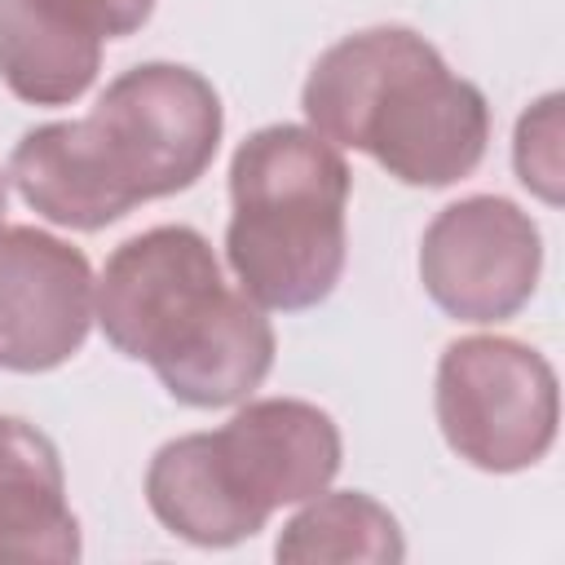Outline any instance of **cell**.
I'll return each mask as SVG.
<instances>
[{
  "instance_id": "6da1fadb",
  "label": "cell",
  "mask_w": 565,
  "mask_h": 565,
  "mask_svg": "<svg viewBox=\"0 0 565 565\" xmlns=\"http://www.w3.org/2000/svg\"><path fill=\"white\" fill-rule=\"evenodd\" d=\"M216 88L177 62H141L106 84L84 119H53L9 154V181L53 225L106 230L146 199L190 190L221 146Z\"/></svg>"
},
{
  "instance_id": "7a4b0ae2",
  "label": "cell",
  "mask_w": 565,
  "mask_h": 565,
  "mask_svg": "<svg viewBox=\"0 0 565 565\" xmlns=\"http://www.w3.org/2000/svg\"><path fill=\"white\" fill-rule=\"evenodd\" d=\"M93 318L115 353L146 362L194 411L247 402L274 366L265 309L225 287L212 243L190 225L124 238L97 278Z\"/></svg>"
},
{
  "instance_id": "3957f363",
  "label": "cell",
  "mask_w": 565,
  "mask_h": 565,
  "mask_svg": "<svg viewBox=\"0 0 565 565\" xmlns=\"http://www.w3.org/2000/svg\"><path fill=\"white\" fill-rule=\"evenodd\" d=\"M300 106L318 137L362 150L402 185L424 190L472 177L490 141L486 93L411 26L335 40L313 62Z\"/></svg>"
},
{
  "instance_id": "277c9868",
  "label": "cell",
  "mask_w": 565,
  "mask_h": 565,
  "mask_svg": "<svg viewBox=\"0 0 565 565\" xmlns=\"http://www.w3.org/2000/svg\"><path fill=\"white\" fill-rule=\"evenodd\" d=\"M349 163L309 124L256 128L230 159L225 260L260 309L322 305L344 274Z\"/></svg>"
},
{
  "instance_id": "5b68a950",
  "label": "cell",
  "mask_w": 565,
  "mask_h": 565,
  "mask_svg": "<svg viewBox=\"0 0 565 565\" xmlns=\"http://www.w3.org/2000/svg\"><path fill=\"white\" fill-rule=\"evenodd\" d=\"M433 406L446 446L481 472L534 468L561 424L552 362L512 335H463L446 344Z\"/></svg>"
},
{
  "instance_id": "8992f818",
  "label": "cell",
  "mask_w": 565,
  "mask_h": 565,
  "mask_svg": "<svg viewBox=\"0 0 565 565\" xmlns=\"http://www.w3.org/2000/svg\"><path fill=\"white\" fill-rule=\"evenodd\" d=\"M543 274V234L503 194L446 203L419 243V282L459 322H503L521 313Z\"/></svg>"
},
{
  "instance_id": "52a82bcc",
  "label": "cell",
  "mask_w": 565,
  "mask_h": 565,
  "mask_svg": "<svg viewBox=\"0 0 565 565\" xmlns=\"http://www.w3.org/2000/svg\"><path fill=\"white\" fill-rule=\"evenodd\" d=\"M207 455L225 494L265 530L278 508L305 503L335 481L344 441L322 406L300 397H260L207 433Z\"/></svg>"
},
{
  "instance_id": "ba28073f",
  "label": "cell",
  "mask_w": 565,
  "mask_h": 565,
  "mask_svg": "<svg viewBox=\"0 0 565 565\" xmlns=\"http://www.w3.org/2000/svg\"><path fill=\"white\" fill-rule=\"evenodd\" d=\"M93 265L35 225L0 230V371L40 375L71 362L93 327Z\"/></svg>"
},
{
  "instance_id": "9c48e42d",
  "label": "cell",
  "mask_w": 565,
  "mask_h": 565,
  "mask_svg": "<svg viewBox=\"0 0 565 565\" xmlns=\"http://www.w3.org/2000/svg\"><path fill=\"white\" fill-rule=\"evenodd\" d=\"M154 0H0V79L31 106L79 102L102 44L141 31Z\"/></svg>"
},
{
  "instance_id": "30bf717a",
  "label": "cell",
  "mask_w": 565,
  "mask_h": 565,
  "mask_svg": "<svg viewBox=\"0 0 565 565\" xmlns=\"http://www.w3.org/2000/svg\"><path fill=\"white\" fill-rule=\"evenodd\" d=\"M0 561H79V521L66 503L57 446L18 415H0Z\"/></svg>"
},
{
  "instance_id": "8fae6325",
  "label": "cell",
  "mask_w": 565,
  "mask_h": 565,
  "mask_svg": "<svg viewBox=\"0 0 565 565\" xmlns=\"http://www.w3.org/2000/svg\"><path fill=\"white\" fill-rule=\"evenodd\" d=\"M146 503L177 539L194 547H234L260 534V525L225 494L207 455V433H185L154 450L146 468Z\"/></svg>"
},
{
  "instance_id": "7c38bea8",
  "label": "cell",
  "mask_w": 565,
  "mask_h": 565,
  "mask_svg": "<svg viewBox=\"0 0 565 565\" xmlns=\"http://www.w3.org/2000/svg\"><path fill=\"white\" fill-rule=\"evenodd\" d=\"M274 556L287 565H397L406 556V539L380 499L362 490H322L305 499V508L282 525Z\"/></svg>"
},
{
  "instance_id": "4fadbf2b",
  "label": "cell",
  "mask_w": 565,
  "mask_h": 565,
  "mask_svg": "<svg viewBox=\"0 0 565 565\" xmlns=\"http://www.w3.org/2000/svg\"><path fill=\"white\" fill-rule=\"evenodd\" d=\"M561 93L539 97L521 119H516V141H512V163L525 190H534L543 203H561L565 199V128H561Z\"/></svg>"
},
{
  "instance_id": "5bb4252c",
  "label": "cell",
  "mask_w": 565,
  "mask_h": 565,
  "mask_svg": "<svg viewBox=\"0 0 565 565\" xmlns=\"http://www.w3.org/2000/svg\"><path fill=\"white\" fill-rule=\"evenodd\" d=\"M4 212H9V172L0 168V230H4Z\"/></svg>"
}]
</instances>
